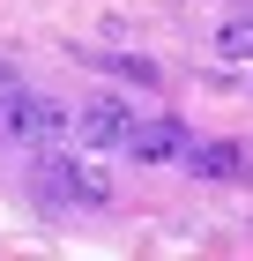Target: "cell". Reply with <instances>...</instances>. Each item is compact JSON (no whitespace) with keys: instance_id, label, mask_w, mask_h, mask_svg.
<instances>
[{"instance_id":"obj_4","label":"cell","mask_w":253,"mask_h":261,"mask_svg":"<svg viewBox=\"0 0 253 261\" xmlns=\"http://www.w3.org/2000/svg\"><path fill=\"white\" fill-rule=\"evenodd\" d=\"M38 179L52 187V194H67V201H90V209H97V201H112V179H104V172L67 164V157H45V164H38Z\"/></svg>"},{"instance_id":"obj_2","label":"cell","mask_w":253,"mask_h":261,"mask_svg":"<svg viewBox=\"0 0 253 261\" xmlns=\"http://www.w3.org/2000/svg\"><path fill=\"white\" fill-rule=\"evenodd\" d=\"M186 149H194V135H186L172 112L134 120V135H127V157H134V164H172V157H186Z\"/></svg>"},{"instance_id":"obj_6","label":"cell","mask_w":253,"mask_h":261,"mask_svg":"<svg viewBox=\"0 0 253 261\" xmlns=\"http://www.w3.org/2000/svg\"><path fill=\"white\" fill-rule=\"evenodd\" d=\"M216 53H223V60H253V15L223 22V30H216Z\"/></svg>"},{"instance_id":"obj_3","label":"cell","mask_w":253,"mask_h":261,"mask_svg":"<svg viewBox=\"0 0 253 261\" xmlns=\"http://www.w3.org/2000/svg\"><path fill=\"white\" fill-rule=\"evenodd\" d=\"M75 127H82V149H127V135H134V112L119 97H90L75 112Z\"/></svg>"},{"instance_id":"obj_1","label":"cell","mask_w":253,"mask_h":261,"mask_svg":"<svg viewBox=\"0 0 253 261\" xmlns=\"http://www.w3.org/2000/svg\"><path fill=\"white\" fill-rule=\"evenodd\" d=\"M67 127H75V112H67V105L30 97V90H15V97H8V135H15V142H60Z\"/></svg>"},{"instance_id":"obj_5","label":"cell","mask_w":253,"mask_h":261,"mask_svg":"<svg viewBox=\"0 0 253 261\" xmlns=\"http://www.w3.org/2000/svg\"><path fill=\"white\" fill-rule=\"evenodd\" d=\"M186 164H194L201 179H238V172H246V149H238V142H194Z\"/></svg>"}]
</instances>
